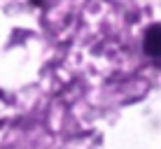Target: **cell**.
I'll return each mask as SVG.
<instances>
[{
    "label": "cell",
    "instance_id": "obj_1",
    "mask_svg": "<svg viewBox=\"0 0 161 149\" xmlns=\"http://www.w3.org/2000/svg\"><path fill=\"white\" fill-rule=\"evenodd\" d=\"M145 51L152 58H161V26H152L145 33Z\"/></svg>",
    "mask_w": 161,
    "mask_h": 149
}]
</instances>
